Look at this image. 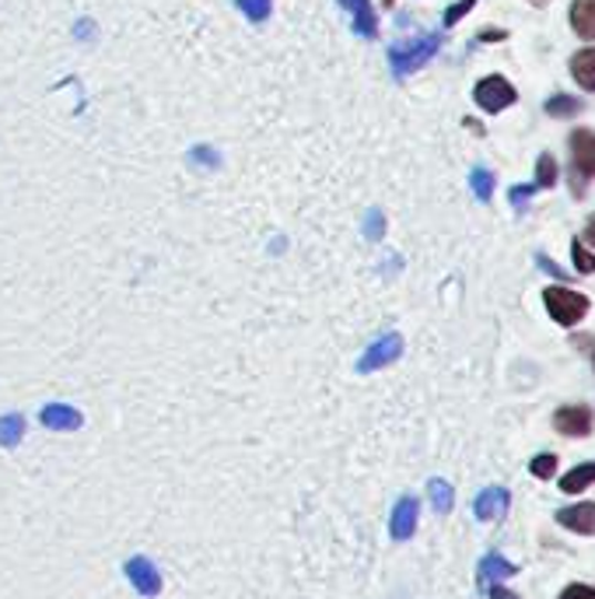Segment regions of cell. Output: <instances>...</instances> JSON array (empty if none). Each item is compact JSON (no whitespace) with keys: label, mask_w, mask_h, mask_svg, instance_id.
<instances>
[{"label":"cell","mask_w":595,"mask_h":599,"mask_svg":"<svg viewBox=\"0 0 595 599\" xmlns=\"http://www.w3.org/2000/svg\"><path fill=\"white\" fill-rule=\"evenodd\" d=\"M592 365H595V358H592Z\"/></svg>","instance_id":"cell-34"},{"label":"cell","mask_w":595,"mask_h":599,"mask_svg":"<svg viewBox=\"0 0 595 599\" xmlns=\"http://www.w3.org/2000/svg\"><path fill=\"white\" fill-rule=\"evenodd\" d=\"M365 235H368L371 242H379V238L386 235V214H382L379 207L368 211V217H365Z\"/></svg>","instance_id":"cell-24"},{"label":"cell","mask_w":595,"mask_h":599,"mask_svg":"<svg viewBox=\"0 0 595 599\" xmlns=\"http://www.w3.org/2000/svg\"><path fill=\"white\" fill-rule=\"evenodd\" d=\"M582 242H585V246H592V250H595V214L588 217V225H585V238H582Z\"/></svg>","instance_id":"cell-30"},{"label":"cell","mask_w":595,"mask_h":599,"mask_svg":"<svg viewBox=\"0 0 595 599\" xmlns=\"http://www.w3.org/2000/svg\"><path fill=\"white\" fill-rule=\"evenodd\" d=\"M529 4H536V8H543V4H546V0H529Z\"/></svg>","instance_id":"cell-33"},{"label":"cell","mask_w":595,"mask_h":599,"mask_svg":"<svg viewBox=\"0 0 595 599\" xmlns=\"http://www.w3.org/2000/svg\"><path fill=\"white\" fill-rule=\"evenodd\" d=\"M417 522H421V501H417L413 495H403L400 501L392 505V516H389V537H392L396 544L413 540Z\"/></svg>","instance_id":"cell-6"},{"label":"cell","mask_w":595,"mask_h":599,"mask_svg":"<svg viewBox=\"0 0 595 599\" xmlns=\"http://www.w3.org/2000/svg\"><path fill=\"white\" fill-rule=\"evenodd\" d=\"M442 50V35L438 32H428V35H417V39H407V42H396L389 50V67L396 78H410L413 71H421V67Z\"/></svg>","instance_id":"cell-1"},{"label":"cell","mask_w":595,"mask_h":599,"mask_svg":"<svg viewBox=\"0 0 595 599\" xmlns=\"http://www.w3.org/2000/svg\"><path fill=\"white\" fill-rule=\"evenodd\" d=\"M428 498H431V505H434V512H438V516H449V512H452V505H455L452 484L442 480V477L428 480Z\"/></svg>","instance_id":"cell-17"},{"label":"cell","mask_w":595,"mask_h":599,"mask_svg":"<svg viewBox=\"0 0 595 599\" xmlns=\"http://www.w3.org/2000/svg\"><path fill=\"white\" fill-rule=\"evenodd\" d=\"M470 186H473V193H476V200H488L494 196V172H488V169H473L470 172Z\"/></svg>","instance_id":"cell-19"},{"label":"cell","mask_w":595,"mask_h":599,"mask_svg":"<svg viewBox=\"0 0 595 599\" xmlns=\"http://www.w3.org/2000/svg\"><path fill=\"white\" fill-rule=\"evenodd\" d=\"M400 358H403V337H400V333H382L379 341H371L361 351V358L355 362V372L371 375V372H382V368L396 365Z\"/></svg>","instance_id":"cell-3"},{"label":"cell","mask_w":595,"mask_h":599,"mask_svg":"<svg viewBox=\"0 0 595 599\" xmlns=\"http://www.w3.org/2000/svg\"><path fill=\"white\" fill-rule=\"evenodd\" d=\"M473 99H476L480 109H488V113H501V109H509V105L515 102V88L504 81V78L494 74V78H483V81L476 84Z\"/></svg>","instance_id":"cell-8"},{"label":"cell","mask_w":595,"mask_h":599,"mask_svg":"<svg viewBox=\"0 0 595 599\" xmlns=\"http://www.w3.org/2000/svg\"><path fill=\"white\" fill-rule=\"evenodd\" d=\"M571 26L582 39H595V0H575L571 4Z\"/></svg>","instance_id":"cell-15"},{"label":"cell","mask_w":595,"mask_h":599,"mask_svg":"<svg viewBox=\"0 0 595 599\" xmlns=\"http://www.w3.org/2000/svg\"><path fill=\"white\" fill-rule=\"evenodd\" d=\"M235 4L249 21H267L274 14V0H235Z\"/></svg>","instance_id":"cell-21"},{"label":"cell","mask_w":595,"mask_h":599,"mask_svg":"<svg viewBox=\"0 0 595 599\" xmlns=\"http://www.w3.org/2000/svg\"><path fill=\"white\" fill-rule=\"evenodd\" d=\"M123 575H126L130 589H134L137 596H144V599L162 596V589H165V575H162L158 565L147 558V554H134V558H126Z\"/></svg>","instance_id":"cell-4"},{"label":"cell","mask_w":595,"mask_h":599,"mask_svg":"<svg viewBox=\"0 0 595 599\" xmlns=\"http://www.w3.org/2000/svg\"><path fill=\"white\" fill-rule=\"evenodd\" d=\"M536 260H540V266H543V271H550L554 277H564V274H561V266H557L554 260H546V256H536Z\"/></svg>","instance_id":"cell-31"},{"label":"cell","mask_w":595,"mask_h":599,"mask_svg":"<svg viewBox=\"0 0 595 599\" xmlns=\"http://www.w3.org/2000/svg\"><path fill=\"white\" fill-rule=\"evenodd\" d=\"M571 74H575V81L585 92H595V47L571 57Z\"/></svg>","instance_id":"cell-16"},{"label":"cell","mask_w":595,"mask_h":599,"mask_svg":"<svg viewBox=\"0 0 595 599\" xmlns=\"http://www.w3.org/2000/svg\"><path fill=\"white\" fill-rule=\"evenodd\" d=\"M340 8L350 11V18H355V32L365 35V39H375L379 35V21H375V11L368 0H337Z\"/></svg>","instance_id":"cell-13"},{"label":"cell","mask_w":595,"mask_h":599,"mask_svg":"<svg viewBox=\"0 0 595 599\" xmlns=\"http://www.w3.org/2000/svg\"><path fill=\"white\" fill-rule=\"evenodd\" d=\"M519 568L509 561V558H501V554H488V558L480 561V582L488 586V582H501V579H512Z\"/></svg>","instance_id":"cell-14"},{"label":"cell","mask_w":595,"mask_h":599,"mask_svg":"<svg viewBox=\"0 0 595 599\" xmlns=\"http://www.w3.org/2000/svg\"><path fill=\"white\" fill-rule=\"evenodd\" d=\"M509 505H512V495L504 491V487H488V491L476 498L473 512H476V519L491 522V519H501L504 512H509Z\"/></svg>","instance_id":"cell-11"},{"label":"cell","mask_w":595,"mask_h":599,"mask_svg":"<svg viewBox=\"0 0 595 599\" xmlns=\"http://www.w3.org/2000/svg\"><path fill=\"white\" fill-rule=\"evenodd\" d=\"M533 474L540 477V480H550L557 474V456L554 453H540L536 459H533Z\"/></svg>","instance_id":"cell-25"},{"label":"cell","mask_w":595,"mask_h":599,"mask_svg":"<svg viewBox=\"0 0 595 599\" xmlns=\"http://www.w3.org/2000/svg\"><path fill=\"white\" fill-rule=\"evenodd\" d=\"M557 522L571 532H585V537H595V505L592 501H578L567 505L557 512Z\"/></svg>","instance_id":"cell-10"},{"label":"cell","mask_w":595,"mask_h":599,"mask_svg":"<svg viewBox=\"0 0 595 599\" xmlns=\"http://www.w3.org/2000/svg\"><path fill=\"white\" fill-rule=\"evenodd\" d=\"M571 256H575V266H578L582 274H595V256L588 253V246H585L582 238L571 242Z\"/></svg>","instance_id":"cell-23"},{"label":"cell","mask_w":595,"mask_h":599,"mask_svg":"<svg viewBox=\"0 0 595 599\" xmlns=\"http://www.w3.org/2000/svg\"><path fill=\"white\" fill-rule=\"evenodd\" d=\"M533 193H536V183L533 186H512V207L515 211H525V204H529V200H533Z\"/></svg>","instance_id":"cell-27"},{"label":"cell","mask_w":595,"mask_h":599,"mask_svg":"<svg viewBox=\"0 0 595 599\" xmlns=\"http://www.w3.org/2000/svg\"><path fill=\"white\" fill-rule=\"evenodd\" d=\"M25 432H29V417L21 410L0 414V449H18L25 441Z\"/></svg>","instance_id":"cell-12"},{"label":"cell","mask_w":595,"mask_h":599,"mask_svg":"<svg viewBox=\"0 0 595 599\" xmlns=\"http://www.w3.org/2000/svg\"><path fill=\"white\" fill-rule=\"evenodd\" d=\"M582 109L578 99H571V95H554V99H546V113L550 116H557V120H567V116H575Z\"/></svg>","instance_id":"cell-20"},{"label":"cell","mask_w":595,"mask_h":599,"mask_svg":"<svg viewBox=\"0 0 595 599\" xmlns=\"http://www.w3.org/2000/svg\"><path fill=\"white\" fill-rule=\"evenodd\" d=\"M491 599H519L512 589H504V586H491Z\"/></svg>","instance_id":"cell-32"},{"label":"cell","mask_w":595,"mask_h":599,"mask_svg":"<svg viewBox=\"0 0 595 599\" xmlns=\"http://www.w3.org/2000/svg\"><path fill=\"white\" fill-rule=\"evenodd\" d=\"M592 425H595V417H592V410L582 407V404L561 407L557 417H554V428H557L561 435H567V438H585V435H592Z\"/></svg>","instance_id":"cell-9"},{"label":"cell","mask_w":595,"mask_h":599,"mask_svg":"<svg viewBox=\"0 0 595 599\" xmlns=\"http://www.w3.org/2000/svg\"><path fill=\"white\" fill-rule=\"evenodd\" d=\"M189 159H193V162H204L207 169H217V165H222V154H217L214 148H207V144H204V148H193V151H189Z\"/></svg>","instance_id":"cell-26"},{"label":"cell","mask_w":595,"mask_h":599,"mask_svg":"<svg viewBox=\"0 0 595 599\" xmlns=\"http://www.w3.org/2000/svg\"><path fill=\"white\" fill-rule=\"evenodd\" d=\"M588 484H595V463H582V466H575V470H571V474H564L561 491L578 495V491H585Z\"/></svg>","instance_id":"cell-18"},{"label":"cell","mask_w":595,"mask_h":599,"mask_svg":"<svg viewBox=\"0 0 595 599\" xmlns=\"http://www.w3.org/2000/svg\"><path fill=\"white\" fill-rule=\"evenodd\" d=\"M39 425L47 432H81L84 428V414L74 404H42L39 407Z\"/></svg>","instance_id":"cell-7"},{"label":"cell","mask_w":595,"mask_h":599,"mask_svg":"<svg viewBox=\"0 0 595 599\" xmlns=\"http://www.w3.org/2000/svg\"><path fill=\"white\" fill-rule=\"evenodd\" d=\"M557 183V162L550 159V154H540L536 162V190H550Z\"/></svg>","instance_id":"cell-22"},{"label":"cell","mask_w":595,"mask_h":599,"mask_svg":"<svg viewBox=\"0 0 595 599\" xmlns=\"http://www.w3.org/2000/svg\"><path fill=\"white\" fill-rule=\"evenodd\" d=\"M543 302H546V313L561 326H575L588 316V298L582 292H571V287H546Z\"/></svg>","instance_id":"cell-5"},{"label":"cell","mask_w":595,"mask_h":599,"mask_svg":"<svg viewBox=\"0 0 595 599\" xmlns=\"http://www.w3.org/2000/svg\"><path fill=\"white\" fill-rule=\"evenodd\" d=\"M567 148H571V190H575V196H585V180L595 175V133L575 130Z\"/></svg>","instance_id":"cell-2"},{"label":"cell","mask_w":595,"mask_h":599,"mask_svg":"<svg viewBox=\"0 0 595 599\" xmlns=\"http://www.w3.org/2000/svg\"><path fill=\"white\" fill-rule=\"evenodd\" d=\"M466 11H473V0H459L455 8L445 11V26H455V21H459L462 14H466Z\"/></svg>","instance_id":"cell-29"},{"label":"cell","mask_w":595,"mask_h":599,"mask_svg":"<svg viewBox=\"0 0 595 599\" xmlns=\"http://www.w3.org/2000/svg\"><path fill=\"white\" fill-rule=\"evenodd\" d=\"M561 599H595V589H592V586L575 582V586H567V589L561 592Z\"/></svg>","instance_id":"cell-28"}]
</instances>
